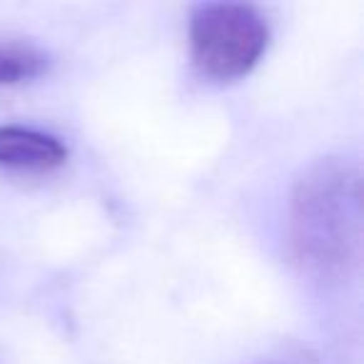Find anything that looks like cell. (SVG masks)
<instances>
[{
	"mask_svg": "<svg viewBox=\"0 0 364 364\" xmlns=\"http://www.w3.org/2000/svg\"><path fill=\"white\" fill-rule=\"evenodd\" d=\"M289 257L314 277H347L362 250L359 167L347 157H319L302 170L289 195Z\"/></svg>",
	"mask_w": 364,
	"mask_h": 364,
	"instance_id": "6da1fadb",
	"label": "cell"
},
{
	"mask_svg": "<svg viewBox=\"0 0 364 364\" xmlns=\"http://www.w3.org/2000/svg\"><path fill=\"white\" fill-rule=\"evenodd\" d=\"M269 46L267 18L247 3H200L190 11V53L205 77L232 82L250 75Z\"/></svg>",
	"mask_w": 364,
	"mask_h": 364,
	"instance_id": "7a4b0ae2",
	"label": "cell"
},
{
	"mask_svg": "<svg viewBox=\"0 0 364 364\" xmlns=\"http://www.w3.org/2000/svg\"><path fill=\"white\" fill-rule=\"evenodd\" d=\"M68 160V147L50 132L23 125H0V167L21 172H50Z\"/></svg>",
	"mask_w": 364,
	"mask_h": 364,
	"instance_id": "3957f363",
	"label": "cell"
},
{
	"mask_svg": "<svg viewBox=\"0 0 364 364\" xmlns=\"http://www.w3.org/2000/svg\"><path fill=\"white\" fill-rule=\"evenodd\" d=\"M50 60L28 43H0V87L41 77Z\"/></svg>",
	"mask_w": 364,
	"mask_h": 364,
	"instance_id": "277c9868",
	"label": "cell"
}]
</instances>
